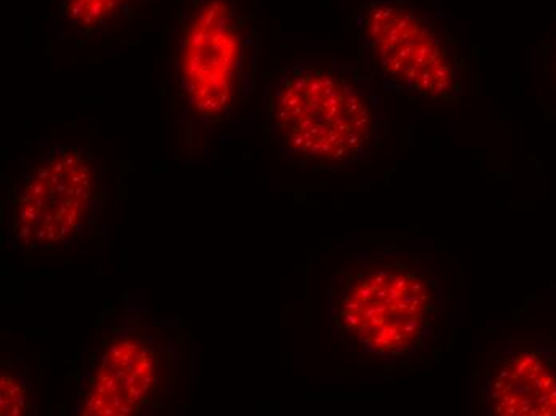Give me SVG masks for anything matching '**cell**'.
<instances>
[{
    "label": "cell",
    "instance_id": "6da1fadb",
    "mask_svg": "<svg viewBox=\"0 0 556 416\" xmlns=\"http://www.w3.org/2000/svg\"><path fill=\"white\" fill-rule=\"evenodd\" d=\"M267 113L280 154L320 171L354 168L388 131L375 77L339 59L285 67L270 89Z\"/></svg>",
    "mask_w": 556,
    "mask_h": 416
},
{
    "label": "cell",
    "instance_id": "3957f363",
    "mask_svg": "<svg viewBox=\"0 0 556 416\" xmlns=\"http://www.w3.org/2000/svg\"><path fill=\"white\" fill-rule=\"evenodd\" d=\"M3 235L12 252L56 255L97 236L110 204L103 162L79 144H26L3 174Z\"/></svg>",
    "mask_w": 556,
    "mask_h": 416
},
{
    "label": "cell",
    "instance_id": "7a4b0ae2",
    "mask_svg": "<svg viewBox=\"0 0 556 416\" xmlns=\"http://www.w3.org/2000/svg\"><path fill=\"white\" fill-rule=\"evenodd\" d=\"M443 283L429 256L413 250H362L331 273L328 327L344 346L379 358L413 356L439 326Z\"/></svg>",
    "mask_w": 556,
    "mask_h": 416
},
{
    "label": "cell",
    "instance_id": "ba28073f",
    "mask_svg": "<svg viewBox=\"0 0 556 416\" xmlns=\"http://www.w3.org/2000/svg\"><path fill=\"white\" fill-rule=\"evenodd\" d=\"M144 0H56L58 25L71 37L97 40L124 25Z\"/></svg>",
    "mask_w": 556,
    "mask_h": 416
},
{
    "label": "cell",
    "instance_id": "30bf717a",
    "mask_svg": "<svg viewBox=\"0 0 556 416\" xmlns=\"http://www.w3.org/2000/svg\"><path fill=\"white\" fill-rule=\"evenodd\" d=\"M551 70H552V79H554V83L556 86V40H555L554 47H552Z\"/></svg>",
    "mask_w": 556,
    "mask_h": 416
},
{
    "label": "cell",
    "instance_id": "9c48e42d",
    "mask_svg": "<svg viewBox=\"0 0 556 416\" xmlns=\"http://www.w3.org/2000/svg\"><path fill=\"white\" fill-rule=\"evenodd\" d=\"M30 368L25 356L2 361L0 374V401L3 416H22L30 407Z\"/></svg>",
    "mask_w": 556,
    "mask_h": 416
},
{
    "label": "cell",
    "instance_id": "52a82bcc",
    "mask_svg": "<svg viewBox=\"0 0 556 416\" xmlns=\"http://www.w3.org/2000/svg\"><path fill=\"white\" fill-rule=\"evenodd\" d=\"M478 398L488 415L556 416V351L510 341L484 367Z\"/></svg>",
    "mask_w": 556,
    "mask_h": 416
},
{
    "label": "cell",
    "instance_id": "277c9868",
    "mask_svg": "<svg viewBox=\"0 0 556 416\" xmlns=\"http://www.w3.org/2000/svg\"><path fill=\"white\" fill-rule=\"evenodd\" d=\"M358 39L386 89L457 106L466 87L464 25L440 0H363Z\"/></svg>",
    "mask_w": 556,
    "mask_h": 416
},
{
    "label": "cell",
    "instance_id": "5b68a950",
    "mask_svg": "<svg viewBox=\"0 0 556 416\" xmlns=\"http://www.w3.org/2000/svg\"><path fill=\"white\" fill-rule=\"evenodd\" d=\"M179 362L172 324L152 319L142 297H127L77 378L74 414H161L175 395Z\"/></svg>",
    "mask_w": 556,
    "mask_h": 416
},
{
    "label": "cell",
    "instance_id": "8992f818",
    "mask_svg": "<svg viewBox=\"0 0 556 416\" xmlns=\"http://www.w3.org/2000/svg\"><path fill=\"white\" fill-rule=\"evenodd\" d=\"M251 34L247 0H185L175 34V83L195 130L232 114L245 90Z\"/></svg>",
    "mask_w": 556,
    "mask_h": 416
}]
</instances>
